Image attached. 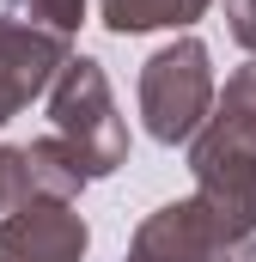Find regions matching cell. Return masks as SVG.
Returning <instances> with one entry per match:
<instances>
[{
	"mask_svg": "<svg viewBox=\"0 0 256 262\" xmlns=\"http://www.w3.org/2000/svg\"><path fill=\"white\" fill-rule=\"evenodd\" d=\"M195 207L220 226L226 244L256 238V116L214 110L189 140Z\"/></svg>",
	"mask_w": 256,
	"mask_h": 262,
	"instance_id": "6da1fadb",
	"label": "cell"
},
{
	"mask_svg": "<svg viewBox=\"0 0 256 262\" xmlns=\"http://www.w3.org/2000/svg\"><path fill=\"white\" fill-rule=\"evenodd\" d=\"M214 55L207 43L177 31L171 43H159L146 61H140V79H134V98H140V122L159 146H189L195 128L214 116Z\"/></svg>",
	"mask_w": 256,
	"mask_h": 262,
	"instance_id": "7a4b0ae2",
	"label": "cell"
},
{
	"mask_svg": "<svg viewBox=\"0 0 256 262\" xmlns=\"http://www.w3.org/2000/svg\"><path fill=\"white\" fill-rule=\"evenodd\" d=\"M49 122L79 152L86 177H110L128 165V122L116 110V92L92 55H67V67L49 79Z\"/></svg>",
	"mask_w": 256,
	"mask_h": 262,
	"instance_id": "3957f363",
	"label": "cell"
},
{
	"mask_svg": "<svg viewBox=\"0 0 256 262\" xmlns=\"http://www.w3.org/2000/svg\"><path fill=\"white\" fill-rule=\"evenodd\" d=\"M67 55H73V43L25 25V18H12V12H0V128L25 104H37L49 92V79L67 67Z\"/></svg>",
	"mask_w": 256,
	"mask_h": 262,
	"instance_id": "277c9868",
	"label": "cell"
},
{
	"mask_svg": "<svg viewBox=\"0 0 256 262\" xmlns=\"http://www.w3.org/2000/svg\"><path fill=\"white\" fill-rule=\"evenodd\" d=\"M92 250V226L73 201H25L0 213V262H79Z\"/></svg>",
	"mask_w": 256,
	"mask_h": 262,
	"instance_id": "5b68a950",
	"label": "cell"
},
{
	"mask_svg": "<svg viewBox=\"0 0 256 262\" xmlns=\"http://www.w3.org/2000/svg\"><path fill=\"white\" fill-rule=\"evenodd\" d=\"M122 262H232V244H226L220 226L183 195V201L153 207V213L134 226Z\"/></svg>",
	"mask_w": 256,
	"mask_h": 262,
	"instance_id": "8992f818",
	"label": "cell"
},
{
	"mask_svg": "<svg viewBox=\"0 0 256 262\" xmlns=\"http://www.w3.org/2000/svg\"><path fill=\"white\" fill-rule=\"evenodd\" d=\"M214 0H98V18L110 37H146V31H189Z\"/></svg>",
	"mask_w": 256,
	"mask_h": 262,
	"instance_id": "52a82bcc",
	"label": "cell"
},
{
	"mask_svg": "<svg viewBox=\"0 0 256 262\" xmlns=\"http://www.w3.org/2000/svg\"><path fill=\"white\" fill-rule=\"evenodd\" d=\"M25 171H31V201H79V189L92 183L79 152L67 146L61 134H43L25 146Z\"/></svg>",
	"mask_w": 256,
	"mask_h": 262,
	"instance_id": "ba28073f",
	"label": "cell"
},
{
	"mask_svg": "<svg viewBox=\"0 0 256 262\" xmlns=\"http://www.w3.org/2000/svg\"><path fill=\"white\" fill-rule=\"evenodd\" d=\"M6 12L49 31V37H61V43H73V31L86 25V0H6Z\"/></svg>",
	"mask_w": 256,
	"mask_h": 262,
	"instance_id": "9c48e42d",
	"label": "cell"
},
{
	"mask_svg": "<svg viewBox=\"0 0 256 262\" xmlns=\"http://www.w3.org/2000/svg\"><path fill=\"white\" fill-rule=\"evenodd\" d=\"M31 201V171H25V146H6L0 140V213L25 207Z\"/></svg>",
	"mask_w": 256,
	"mask_h": 262,
	"instance_id": "30bf717a",
	"label": "cell"
},
{
	"mask_svg": "<svg viewBox=\"0 0 256 262\" xmlns=\"http://www.w3.org/2000/svg\"><path fill=\"white\" fill-rule=\"evenodd\" d=\"M214 110H238V116H256V55L232 79H226V92H214Z\"/></svg>",
	"mask_w": 256,
	"mask_h": 262,
	"instance_id": "8fae6325",
	"label": "cell"
},
{
	"mask_svg": "<svg viewBox=\"0 0 256 262\" xmlns=\"http://www.w3.org/2000/svg\"><path fill=\"white\" fill-rule=\"evenodd\" d=\"M226 37L256 55V0H226Z\"/></svg>",
	"mask_w": 256,
	"mask_h": 262,
	"instance_id": "7c38bea8",
	"label": "cell"
},
{
	"mask_svg": "<svg viewBox=\"0 0 256 262\" xmlns=\"http://www.w3.org/2000/svg\"><path fill=\"white\" fill-rule=\"evenodd\" d=\"M232 262H256V238H244V244H232Z\"/></svg>",
	"mask_w": 256,
	"mask_h": 262,
	"instance_id": "4fadbf2b",
	"label": "cell"
}]
</instances>
